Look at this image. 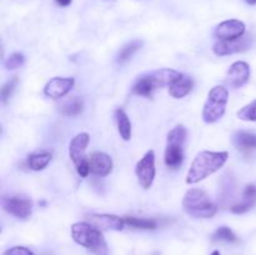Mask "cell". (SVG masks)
<instances>
[{
	"instance_id": "obj_1",
	"label": "cell",
	"mask_w": 256,
	"mask_h": 255,
	"mask_svg": "<svg viewBox=\"0 0 256 255\" xmlns=\"http://www.w3.org/2000/svg\"><path fill=\"white\" fill-rule=\"evenodd\" d=\"M229 159L228 152H200L192 160L186 174V184H196L222 169Z\"/></svg>"
},
{
	"instance_id": "obj_2",
	"label": "cell",
	"mask_w": 256,
	"mask_h": 255,
	"mask_svg": "<svg viewBox=\"0 0 256 255\" xmlns=\"http://www.w3.org/2000/svg\"><path fill=\"white\" fill-rule=\"evenodd\" d=\"M72 236L75 242L92 250L95 255H108V244L102 230L86 222L72 225Z\"/></svg>"
},
{
	"instance_id": "obj_3",
	"label": "cell",
	"mask_w": 256,
	"mask_h": 255,
	"mask_svg": "<svg viewBox=\"0 0 256 255\" xmlns=\"http://www.w3.org/2000/svg\"><path fill=\"white\" fill-rule=\"evenodd\" d=\"M182 206L188 214L198 219H210L218 212L216 205L212 202L209 195L196 188L188 190L182 199Z\"/></svg>"
},
{
	"instance_id": "obj_4",
	"label": "cell",
	"mask_w": 256,
	"mask_h": 255,
	"mask_svg": "<svg viewBox=\"0 0 256 255\" xmlns=\"http://www.w3.org/2000/svg\"><path fill=\"white\" fill-rule=\"evenodd\" d=\"M188 130L184 125H176L168 134L164 162L169 169H178L184 162V144Z\"/></svg>"
},
{
	"instance_id": "obj_5",
	"label": "cell",
	"mask_w": 256,
	"mask_h": 255,
	"mask_svg": "<svg viewBox=\"0 0 256 255\" xmlns=\"http://www.w3.org/2000/svg\"><path fill=\"white\" fill-rule=\"evenodd\" d=\"M229 92L222 85H216L208 94V100L202 108V120L208 124L216 122L222 119L226 110Z\"/></svg>"
},
{
	"instance_id": "obj_6",
	"label": "cell",
	"mask_w": 256,
	"mask_h": 255,
	"mask_svg": "<svg viewBox=\"0 0 256 255\" xmlns=\"http://www.w3.org/2000/svg\"><path fill=\"white\" fill-rule=\"evenodd\" d=\"M89 140L90 136L88 132H80L72 138L69 145V156L74 162L78 174L82 178H86L90 172L89 159L86 156Z\"/></svg>"
},
{
	"instance_id": "obj_7",
	"label": "cell",
	"mask_w": 256,
	"mask_h": 255,
	"mask_svg": "<svg viewBox=\"0 0 256 255\" xmlns=\"http://www.w3.org/2000/svg\"><path fill=\"white\" fill-rule=\"evenodd\" d=\"M135 174H136L139 184L142 185V189L148 190L152 188L155 179V174H156L154 150H149V152H145L144 156L138 162L136 166H135Z\"/></svg>"
},
{
	"instance_id": "obj_8",
	"label": "cell",
	"mask_w": 256,
	"mask_h": 255,
	"mask_svg": "<svg viewBox=\"0 0 256 255\" xmlns=\"http://www.w3.org/2000/svg\"><path fill=\"white\" fill-rule=\"evenodd\" d=\"M245 30H246V26H245V24L242 20L229 19L220 22V24L215 28L214 35L219 40L232 42V40H236L244 36Z\"/></svg>"
},
{
	"instance_id": "obj_9",
	"label": "cell",
	"mask_w": 256,
	"mask_h": 255,
	"mask_svg": "<svg viewBox=\"0 0 256 255\" xmlns=\"http://www.w3.org/2000/svg\"><path fill=\"white\" fill-rule=\"evenodd\" d=\"M2 208L5 212L14 215L18 219H26L32 215V202L29 198L10 196L2 199Z\"/></svg>"
},
{
	"instance_id": "obj_10",
	"label": "cell",
	"mask_w": 256,
	"mask_h": 255,
	"mask_svg": "<svg viewBox=\"0 0 256 255\" xmlns=\"http://www.w3.org/2000/svg\"><path fill=\"white\" fill-rule=\"evenodd\" d=\"M250 79V66L248 62H235L229 68L225 76V82H226L228 86L232 89H239V88L244 86Z\"/></svg>"
},
{
	"instance_id": "obj_11",
	"label": "cell",
	"mask_w": 256,
	"mask_h": 255,
	"mask_svg": "<svg viewBox=\"0 0 256 255\" xmlns=\"http://www.w3.org/2000/svg\"><path fill=\"white\" fill-rule=\"evenodd\" d=\"M74 84V78H52L45 85L44 94L52 99H59L65 96L72 89Z\"/></svg>"
},
{
	"instance_id": "obj_12",
	"label": "cell",
	"mask_w": 256,
	"mask_h": 255,
	"mask_svg": "<svg viewBox=\"0 0 256 255\" xmlns=\"http://www.w3.org/2000/svg\"><path fill=\"white\" fill-rule=\"evenodd\" d=\"M90 224L96 226L99 230H119L124 229L125 220L118 215L112 214H92L88 216Z\"/></svg>"
},
{
	"instance_id": "obj_13",
	"label": "cell",
	"mask_w": 256,
	"mask_h": 255,
	"mask_svg": "<svg viewBox=\"0 0 256 255\" xmlns=\"http://www.w3.org/2000/svg\"><path fill=\"white\" fill-rule=\"evenodd\" d=\"M146 76L148 79L150 80V82L152 84V86H154L155 89H158V88L165 86L170 88L172 85H174L175 82H179L184 75L174 69H168V68H165V69L155 70V72L146 75Z\"/></svg>"
},
{
	"instance_id": "obj_14",
	"label": "cell",
	"mask_w": 256,
	"mask_h": 255,
	"mask_svg": "<svg viewBox=\"0 0 256 255\" xmlns=\"http://www.w3.org/2000/svg\"><path fill=\"white\" fill-rule=\"evenodd\" d=\"M90 172L100 178H105L112 172V160L105 152H95L89 158Z\"/></svg>"
},
{
	"instance_id": "obj_15",
	"label": "cell",
	"mask_w": 256,
	"mask_h": 255,
	"mask_svg": "<svg viewBox=\"0 0 256 255\" xmlns=\"http://www.w3.org/2000/svg\"><path fill=\"white\" fill-rule=\"evenodd\" d=\"M250 42L248 38H240V39L232 40V42H224V40H219L212 46V52L218 55V56H226V55L235 54V52H244V50L249 49Z\"/></svg>"
},
{
	"instance_id": "obj_16",
	"label": "cell",
	"mask_w": 256,
	"mask_h": 255,
	"mask_svg": "<svg viewBox=\"0 0 256 255\" xmlns=\"http://www.w3.org/2000/svg\"><path fill=\"white\" fill-rule=\"evenodd\" d=\"M115 119H116L118 132L120 136L125 142H129L132 139V122H130L129 116L122 109L115 110Z\"/></svg>"
},
{
	"instance_id": "obj_17",
	"label": "cell",
	"mask_w": 256,
	"mask_h": 255,
	"mask_svg": "<svg viewBox=\"0 0 256 255\" xmlns=\"http://www.w3.org/2000/svg\"><path fill=\"white\" fill-rule=\"evenodd\" d=\"M192 86H194V82H192V78L184 75L179 82H176L169 88V94L175 99H182L192 92Z\"/></svg>"
},
{
	"instance_id": "obj_18",
	"label": "cell",
	"mask_w": 256,
	"mask_h": 255,
	"mask_svg": "<svg viewBox=\"0 0 256 255\" xmlns=\"http://www.w3.org/2000/svg\"><path fill=\"white\" fill-rule=\"evenodd\" d=\"M232 142L238 149H256V134L248 132H238L232 138Z\"/></svg>"
},
{
	"instance_id": "obj_19",
	"label": "cell",
	"mask_w": 256,
	"mask_h": 255,
	"mask_svg": "<svg viewBox=\"0 0 256 255\" xmlns=\"http://www.w3.org/2000/svg\"><path fill=\"white\" fill-rule=\"evenodd\" d=\"M52 160V154L48 152H36V154H32L28 156V166L32 170L35 172H39V170L45 169L48 166V164Z\"/></svg>"
},
{
	"instance_id": "obj_20",
	"label": "cell",
	"mask_w": 256,
	"mask_h": 255,
	"mask_svg": "<svg viewBox=\"0 0 256 255\" xmlns=\"http://www.w3.org/2000/svg\"><path fill=\"white\" fill-rule=\"evenodd\" d=\"M82 109H84V104L80 98H72L70 100H66L64 104L60 106V112L65 116H78L82 114Z\"/></svg>"
},
{
	"instance_id": "obj_21",
	"label": "cell",
	"mask_w": 256,
	"mask_h": 255,
	"mask_svg": "<svg viewBox=\"0 0 256 255\" xmlns=\"http://www.w3.org/2000/svg\"><path fill=\"white\" fill-rule=\"evenodd\" d=\"M142 42H140V40H132V42L125 44L124 46L120 49L119 54H118L116 62H119V64H124V62H126L128 60L132 59V56L138 52V50L142 49Z\"/></svg>"
},
{
	"instance_id": "obj_22",
	"label": "cell",
	"mask_w": 256,
	"mask_h": 255,
	"mask_svg": "<svg viewBox=\"0 0 256 255\" xmlns=\"http://www.w3.org/2000/svg\"><path fill=\"white\" fill-rule=\"evenodd\" d=\"M125 224L134 229H142V230H152L156 228V222L152 219H139L134 216H125Z\"/></svg>"
},
{
	"instance_id": "obj_23",
	"label": "cell",
	"mask_w": 256,
	"mask_h": 255,
	"mask_svg": "<svg viewBox=\"0 0 256 255\" xmlns=\"http://www.w3.org/2000/svg\"><path fill=\"white\" fill-rule=\"evenodd\" d=\"M155 88L152 86V84L150 82V80L148 79V76H142L136 82V84L134 85V92L136 95H140V96L150 98L154 92Z\"/></svg>"
},
{
	"instance_id": "obj_24",
	"label": "cell",
	"mask_w": 256,
	"mask_h": 255,
	"mask_svg": "<svg viewBox=\"0 0 256 255\" xmlns=\"http://www.w3.org/2000/svg\"><path fill=\"white\" fill-rule=\"evenodd\" d=\"M238 118L244 122H256V99L252 100L250 104L245 105L244 108L238 112Z\"/></svg>"
},
{
	"instance_id": "obj_25",
	"label": "cell",
	"mask_w": 256,
	"mask_h": 255,
	"mask_svg": "<svg viewBox=\"0 0 256 255\" xmlns=\"http://www.w3.org/2000/svg\"><path fill=\"white\" fill-rule=\"evenodd\" d=\"M214 239L222 240V242H236V235L234 234V232H232L230 228L222 226L215 232Z\"/></svg>"
},
{
	"instance_id": "obj_26",
	"label": "cell",
	"mask_w": 256,
	"mask_h": 255,
	"mask_svg": "<svg viewBox=\"0 0 256 255\" xmlns=\"http://www.w3.org/2000/svg\"><path fill=\"white\" fill-rule=\"evenodd\" d=\"M24 60L25 59L22 54H20V52H12V54L5 60L4 65L5 68H6V70H15L24 64Z\"/></svg>"
},
{
	"instance_id": "obj_27",
	"label": "cell",
	"mask_w": 256,
	"mask_h": 255,
	"mask_svg": "<svg viewBox=\"0 0 256 255\" xmlns=\"http://www.w3.org/2000/svg\"><path fill=\"white\" fill-rule=\"evenodd\" d=\"M16 84H18V76H14V78H12L10 80H8V82L2 85V102H6L8 100H9V98L12 96V92H14Z\"/></svg>"
},
{
	"instance_id": "obj_28",
	"label": "cell",
	"mask_w": 256,
	"mask_h": 255,
	"mask_svg": "<svg viewBox=\"0 0 256 255\" xmlns=\"http://www.w3.org/2000/svg\"><path fill=\"white\" fill-rule=\"evenodd\" d=\"M255 204V200H250V199H244L242 202L239 204L234 205L232 208V212H235V214H244V212H249Z\"/></svg>"
},
{
	"instance_id": "obj_29",
	"label": "cell",
	"mask_w": 256,
	"mask_h": 255,
	"mask_svg": "<svg viewBox=\"0 0 256 255\" xmlns=\"http://www.w3.org/2000/svg\"><path fill=\"white\" fill-rule=\"evenodd\" d=\"M4 255H34V252L32 250H29L28 248L24 246H14L8 249L4 252Z\"/></svg>"
},
{
	"instance_id": "obj_30",
	"label": "cell",
	"mask_w": 256,
	"mask_h": 255,
	"mask_svg": "<svg viewBox=\"0 0 256 255\" xmlns=\"http://www.w3.org/2000/svg\"><path fill=\"white\" fill-rule=\"evenodd\" d=\"M242 196L244 199H250V200H255L256 199V186L255 185L250 184L245 188L244 192H242Z\"/></svg>"
},
{
	"instance_id": "obj_31",
	"label": "cell",
	"mask_w": 256,
	"mask_h": 255,
	"mask_svg": "<svg viewBox=\"0 0 256 255\" xmlns=\"http://www.w3.org/2000/svg\"><path fill=\"white\" fill-rule=\"evenodd\" d=\"M72 0H55V2H56L59 6H69L70 4H72Z\"/></svg>"
},
{
	"instance_id": "obj_32",
	"label": "cell",
	"mask_w": 256,
	"mask_h": 255,
	"mask_svg": "<svg viewBox=\"0 0 256 255\" xmlns=\"http://www.w3.org/2000/svg\"><path fill=\"white\" fill-rule=\"evenodd\" d=\"M249 5H255L256 4V0H245Z\"/></svg>"
},
{
	"instance_id": "obj_33",
	"label": "cell",
	"mask_w": 256,
	"mask_h": 255,
	"mask_svg": "<svg viewBox=\"0 0 256 255\" xmlns=\"http://www.w3.org/2000/svg\"><path fill=\"white\" fill-rule=\"evenodd\" d=\"M212 255H220V252H218V250H215V252H212Z\"/></svg>"
}]
</instances>
